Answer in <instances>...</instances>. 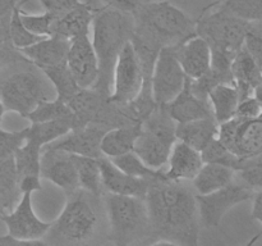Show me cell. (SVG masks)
Wrapping results in <instances>:
<instances>
[{"label": "cell", "instance_id": "7c38bea8", "mask_svg": "<svg viewBox=\"0 0 262 246\" xmlns=\"http://www.w3.org/2000/svg\"><path fill=\"white\" fill-rule=\"evenodd\" d=\"M219 140L241 159L262 154V115L255 119L234 117L219 127Z\"/></svg>", "mask_w": 262, "mask_h": 246}, {"label": "cell", "instance_id": "30bf717a", "mask_svg": "<svg viewBox=\"0 0 262 246\" xmlns=\"http://www.w3.org/2000/svg\"><path fill=\"white\" fill-rule=\"evenodd\" d=\"M188 79L177 58L176 45L164 46L159 53L151 77V89L156 105H166L173 101L183 91Z\"/></svg>", "mask_w": 262, "mask_h": 246}, {"label": "cell", "instance_id": "44dd1931", "mask_svg": "<svg viewBox=\"0 0 262 246\" xmlns=\"http://www.w3.org/2000/svg\"><path fill=\"white\" fill-rule=\"evenodd\" d=\"M169 114L177 123H188L204 118L214 117L211 105L207 100L197 96L191 87V78L187 82L183 91L171 102L165 105Z\"/></svg>", "mask_w": 262, "mask_h": 246}, {"label": "cell", "instance_id": "8d00e7d4", "mask_svg": "<svg viewBox=\"0 0 262 246\" xmlns=\"http://www.w3.org/2000/svg\"><path fill=\"white\" fill-rule=\"evenodd\" d=\"M20 19L28 31L41 37H49L53 36L54 25L58 17L48 10L42 14H27L20 9Z\"/></svg>", "mask_w": 262, "mask_h": 246}, {"label": "cell", "instance_id": "9c48e42d", "mask_svg": "<svg viewBox=\"0 0 262 246\" xmlns=\"http://www.w3.org/2000/svg\"><path fill=\"white\" fill-rule=\"evenodd\" d=\"M97 224V215L86 196L73 195L68 199L51 230L69 242L90 240Z\"/></svg>", "mask_w": 262, "mask_h": 246}, {"label": "cell", "instance_id": "8992f818", "mask_svg": "<svg viewBox=\"0 0 262 246\" xmlns=\"http://www.w3.org/2000/svg\"><path fill=\"white\" fill-rule=\"evenodd\" d=\"M45 100H49L45 85L33 72H15L3 81V112H15L27 119L38 104Z\"/></svg>", "mask_w": 262, "mask_h": 246}, {"label": "cell", "instance_id": "7dc6e473", "mask_svg": "<svg viewBox=\"0 0 262 246\" xmlns=\"http://www.w3.org/2000/svg\"><path fill=\"white\" fill-rule=\"evenodd\" d=\"M142 4H147V3H154V2H160V0H140Z\"/></svg>", "mask_w": 262, "mask_h": 246}, {"label": "cell", "instance_id": "3957f363", "mask_svg": "<svg viewBox=\"0 0 262 246\" xmlns=\"http://www.w3.org/2000/svg\"><path fill=\"white\" fill-rule=\"evenodd\" d=\"M135 18L136 33L160 48L178 45L197 33V23L168 0L142 4Z\"/></svg>", "mask_w": 262, "mask_h": 246}, {"label": "cell", "instance_id": "f546056e", "mask_svg": "<svg viewBox=\"0 0 262 246\" xmlns=\"http://www.w3.org/2000/svg\"><path fill=\"white\" fill-rule=\"evenodd\" d=\"M77 171H78L79 187L86 190L90 194L99 196L101 195L104 184H102V172L100 158H91V156L74 155Z\"/></svg>", "mask_w": 262, "mask_h": 246}, {"label": "cell", "instance_id": "f35d334b", "mask_svg": "<svg viewBox=\"0 0 262 246\" xmlns=\"http://www.w3.org/2000/svg\"><path fill=\"white\" fill-rule=\"evenodd\" d=\"M27 142V127L20 131L0 130V158L14 155Z\"/></svg>", "mask_w": 262, "mask_h": 246}, {"label": "cell", "instance_id": "e0dca14e", "mask_svg": "<svg viewBox=\"0 0 262 246\" xmlns=\"http://www.w3.org/2000/svg\"><path fill=\"white\" fill-rule=\"evenodd\" d=\"M177 58L188 78L199 79L211 71L212 50L207 40L194 35L176 45Z\"/></svg>", "mask_w": 262, "mask_h": 246}, {"label": "cell", "instance_id": "4fadbf2b", "mask_svg": "<svg viewBox=\"0 0 262 246\" xmlns=\"http://www.w3.org/2000/svg\"><path fill=\"white\" fill-rule=\"evenodd\" d=\"M67 66L82 89L90 90L96 86L100 77V63L89 35L71 40Z\"/></svg>", "mask_w": 262, "mask_h": 246}, {"label": "cell", "instance_id": "d590c367", "mask_svg": "<svg viewBox=\"0 0 262 246\" xmlns=\"http://www.w3.org/2000/svg\"><path fill=\"white\" fill-rule=\"evenodd\" d=\"M202 158H204L205 163H216L223 164V166L230 167V168L239 171L241 166H242L243 159L238 158L233 151H230L219 137L212 140L204 150L201 151Z\"/></svg>", "mask_w": 262, "mask_h": 246}, {"label": "cell", "instance_id": "ba28073f", "mask_svg": "<svg viewBox=\"0 0 262 246\" xmlns=\"http://www.w3.org/2000/svg\"><path fill=\"white\" fill-rule=\"evenodd\" d=\"M146 82L145 71L132 41L124 46L118 58L113 76L112 95L109 101L120 107H128L141 95Z\"/></svg>", "mask_w": 262, "mask_h": 246}, {"label": "cell", "instance_id": "5bb4252c", "mask_svg": "<svg viewBox=\"0 0 262 246\" xmlns=\"http://www.w3.org/2000/svg\"><path fill=\"white\" fill-rule=\"evenodd\" d=\"M2 220L7 225L8 235L20 240L41 238L53 228V223L43 222L36 215L31 192L22 195L18 205L12 212L2 214Z\"/></svg>", "mask_w": 262, "mask_h": 246}, {"label": "cell", "instance_id": "c3c4849f", "mask_svg": "<svg viewBox=\"0 0 262 246\" xmlns=\"http://www.w3.org/2000/svg\"><path fill=\"white\" fill-rule=\"evenodd\" d=\"M222 2H224V0H219V3H222ZM219 3H216V4H219Z\"/></svg>", "mask_w": 262, "mask_h": 246}, {"label": "cell", "instance_id": "e575fe53", "mask_svg": "<svg viewBox=\"0 0 262 246\" xmlns=\"http://www.w3.org/2000/svg\"><path fill=\"white\" fill-rule=\"evenodd\" d=\"M220 8L250 23L262 20V0H224Z\"/></svg>", "mask_w": 262, "mask_h": 246}, {"label": "cell", "instance_id": "d6986e66", "mask_svg": "<svg viewBox=\"0 0 262 246\" xmlns=\"http://www.w3.org/2000/svg\"><path fill=\"white\" fill-rule=\"evenodd\" d=\"M69 49L71 40L63 36L53 35L18 51L25 56L26 60L42 69L67 63Z\"/></svg>", "mask_w": 262, "mask_h": 246}, {"label": "cell", "instance_id": "8fae6325", "mask_svg": "<svg viewBox=\"0 0 262 246\" xmlns=\"http://www.w3.org/2000/svg\"><path fill=\"white\" fill-rule=\"evenodd\" d=\"M255 190L246 183L228 184L211 194H197L196 200L199 205L200 220L206 228H215L222 222L223 217L235 205L252 199Z\"/></svg>", "mask_w": 262, "mask_h": 246}, {"label": "cell", "instance_id": "d6a6232c", "mask_svg": "<svg viewBox=\"0 0 262 246\" xmlns=\"http://www.w3.org/2000/svg\"><path fill=\"white\" fill-rule=\"evenodd\" d=\"M42 151V146L31 140H27L19 150L15 151L14 160L19 179L27 176H41Z\"/></svg>", "mask_w": 262, "mask_h": 246}, {"label": "cell", "instance_id": "277c9868", "mask_svg": "<svg viewBox=\"0 0 262 246\" xmlns=\"http://www.w3.org/2000/svg\"><path fill=\"white\" fill-rule=\"evenodd\" d=\"M178 123L169 114L165 105H159L142 120V132L133 151L154 169H161L170 158L177 137Z\"/></svg>", "mask_w": 262, "mask_h": 246}, {"label": "cell", "instance_id": "7bdbcfd3", "mask_svg": "<svg viewBox=\"0 0 262 246\" xmlns=\"http://www.w3.org/2000/svg\"><path fill=\"white\" fill-rule=\"evenodd\" d=\"M41 176H27L23 177V178L19 179V186L22 194H26V192H33L41 191L42 190V184H41Z\"/></svg>", "mask_w": 262, "mask_h": 246}, {"label": "cell", "instance_id": "7a4b0ae2", "mask_svg": "<svg viewBox=\"0 0 262 246\" xmlns=\"http://www.w3.org/2000/svg\"><path fill=\"white\" fill-rule=\"evenodd\" d=\"M136 32L133 14L112 7L100 8L92 22V44L100 63V77L95 91L109 99L112 95L113 76L120 53Z\"/></svg>", "mask_w": 262, "mask_h": 246}, {"label": "cell", "instance_id": "ab89813d", "mask_svg": "<svg viewBox=\"0 0 262 246\" xmlns=\"http://www.w3.org/2000/svg\"><path fill=\"white\" fill-rule=\"evenodd\" d=\"M262 115V100L256 95L241 100L235 117L242 119H255Z\"/></svg>", "mask_w": 262, "mask_h": 246}, {"label": "cell", "instance_id": "7402d4cb", "mask_svg": "<svg viewBox=\"0 0 262 246\" xmlns=\"http://www.w3.org/2000/svg\"><path fill=\"white\" fill-rule=\"evenodd\" d=\"M99 9L100 8L95 7L91 3L82 2L55 20L53 35L63 36L68 40H73L78 36L90 35L95 14Z\"/></svg>", "mask_w": 262, "mask_h": 246}, {"label": "cell", "instance_id": "d4e9b609", "mask_svg": "<svg viewBox=\"0 0 262 246\" xmlns=\"http://www.w3.org/2000/svg\"><path fill=\"white\" fill-rule=\"evenodd\" d=\"M219 127L220 125L214 117L179 123L177 127V137L179 141L202 151L212 140L219 137Z\"/></svg>", "mask_w": 262, "mask_h": 246}, {"label": "cell", "instance_id": "ac0fdd59", "mask_svg": "<svg viewBox=\"0 0 262 246\" xmlns=\"http://www.w3.org/2000/svg\"><path fill=\"white\" fill-rule=\"evenodd\" d=\"M100 164L102 172V184L107 192L146 199L150 186L154 183L152 181L125 173L106 156L100 158Z\"/></svg>", "mask_w": 262, "mask_h": 246}, {"label": "cell", "instance_id": "1f68e13d", "mask_svg": "<svg viewBox=\"0 0 262 246\" xmlns=\"http://www.w3.org/2000/svg\"><path fill=\"white\" fill-rule=\"evenodd\" d=\"M112 161L118 168L122 169L125 173L130 174V176L138 177V178L150 179L152 182L169 181L165 176V172L148 167L135 151H130V153L124 154V155L113 158Z\"/></svg>", "mask_w": 262, "mask_h": 246}, {"label": "cell", "instance_id": "6da1fadb", "mask_svg": "<svg viewBox=\"0 0 262 246\" xmlns=\"http://www.w3.org/2000/svg\"><path fill=\"white\" fill-rule=\"evenodd\" d=\"M145 201L154 235L179 246H199V205L188 187L176 181H156Z\"/></svg>", "mask_w": 262, "mask_h": 246}, {"label": "cell", "instance_id": "603a6c76", "mask_svg": "<svg viewBox=\"0 0 262 246\" xmlns=\"http://www.w3.org/2000/svg\"><path fill=\"white\" fill-rule=\"evenodd\" d=\"M232 74L242 100L255 95L256 89L260 86L262 81V68L245 48L241 49L234 58Z\"/></svg>", "mask_w": 262, "mask_h": 246}, {"label": "cell", "instance_id": "bcb514c9", "mask_svg": "<svg viewBox=\"0 0 262 246\" xmlns=\"http://www.w3.org/2000/svg\"><path fill=\"white\" fill-rule=\"evenodd\" d=\"M255 95H256V96L258 97V99H261V100H262V81H261V85H260V86H258L257 89H256Z\"/></svg>", "mask_w": 262, "mask_h": 246}, {"label": "cell", "instance_id": "74e56055", "mask_svg": "<svg viewBox=\"0 0 262 246\" xmlns=\"http://www.w3.org/2000/svg\"><path fill=\"white\" fill-rule=\"evenodd\" d=\"M243 183L252 190L262 189V154L243 159L241 169L237 172Z\"/></svg>", "mask_w": 262, "mask_h": 246}, {"label": "cell", "instance_id": "52a82bcc", "mask_svg": "<svg viewBox=\"0 0 262 246\" xmlns=\"http://www.w3.org/2000/svg\"><path fill=\"white\" fill-rule=\"evenodd\" d=\"M251 25L252 23L234 17L220 8L197 22L196 32L207 40L211 49L239 53Z\"/></svg>", "mask_w": 262, "mask_h": 246}, {"label": "cell", "instance_id": "83f0119b", "mask_svg": "<svg viewBox=\"0 0 262 246\" xmlns=\"http://www.w3.org/2000/svg\"><path fill=\"white\" fill-rule=\"evenodd\" d=\"M235 176L237 171L230 167L216 163H205L192 183L199 194L206 195L233 183Z\"/></svg>", "mask_w": 262, "mask_h": 246}, {"label": "cell", "instance_id": "b9f144b4", "mask_svg": "<svg viewBox=\"0 0 262 246\" xmlns=\"http://www.w3.org/2000/svg\"><path fill=\"white\" fill-rule=\"evenodd\" d=\"M0 246H50L41 238L36 240H20L10 235H4L0 237Z\"/></svg>", "mask_w": 262, "mask_h": 246}, {"label": "cell", "instance_id": "f6af8a7d", "mask_svg": "<svg viewBox=\"0 0 262 246\" xmlns=\"http://www.w3.org/2000/svg\"><path fill=\"white\" fill-rule=\"evenodd\" d=\"M150 246H179L178 243L176 242H171V241H168V240H160L158 241V242L152 243V245Z\"/></svg>", "mask_w": 262, "mask_h": 246}, {"label": "cell", "instance_id": "836d02e7", "mask_svg": "<svg viewBox=\"0 0 262 246\" xmlns=\"http://www.w3.org/2000/svg\"><path fill=\"white\" fill-rule=\"evenodd\" d=\"M72 117H76V114H74L71 105L55 97L54 100H45L41 104H38V107L28 115L27 119L31 123H41Z\"/></svg>", "mask_w": 262, "mask_h": 246}, {"label": "cell", "instance_id": "5b68a950", "mask_svg": "<svg viewBox=\"0 0 262 246\" xmlns=\"http://www.w3.org/2000/svg\"><path fill=\"white\" fill-rule=\"evenodd\" d=\"M105 207L114 246H128L148 225L147 205L143 199L107 192Z\"/></svg>", "mask_w": 262, "mask_h": 246}, {"label": "cell", "instance_id": "f1b7e54d", "mask_svg": "<svg viewBox=\"0 0 262 246\" xmlns=\"http://www.w3.org/2000/svg\"><path fill=\"white\" fill-rule=\"evenodd\" d=\"M79 127L77 117L63 119L48 120L41 123H31L27 127V140L38 144L42 148L53 144L54 141L68 135L72 130Z\"/></svg>", "mask_w": 262, "mask_h": 246}, {"label": "cell", "instance_id": "60d3db41", "mask_svg": "<svg viewBox=\"0 0 262 246\" xmlns=\"http://www.w3.org/2000/svg\"><path fill=\"white\" fill-rule=\"evenodd\" d=\"M40 2L48 12L53 13L58 18L82 3L81 0H40Z\"/></svg>", "mask_w": 262, "mask_h": 246}, {"label": "cell", "instance_id": "4316f807", "mask_svg": "<svg viewBox=\"0 0 262 246\" xmlns=\"http://www.w3.org/2000/svg\"><path fill=\"white\" fill-rule=\"evenodd\" d=\"M241 100L239 90L233 84H219L210 91L209 102L219 125L235 117Z\"/></svg>", "mask_w": 262, "mask_h": 246}, {"label": "cell", "instance_id": "4dcf8cb0", "mask_svg": "<svg viewBox=\"0 0 262 246\" xmlns=\"http://www.w3.org/2000/svg\"><path fill=\"white\" fill-rule=\"evenodd\" d=\"M41 71L45 73V76L50 79L51 84L55 87L56 97L68 104L77 94L83 90L77 84L67 63L55 67H48V68H42Z\"/></svg>", "mask_w": 262, "mask_h": 246}, {"label": "cell", "instance_id": "cb8c5ba5", "mask_svg": "<svg viewBox=\"0 0 262 246\" xmlns=\"http://www.w3.org/2000/svg\"><path fill=\"white\" fill-rule=\"evenodd\" d=\"M141 132H142V122L110 128L102 138V155L113 159L133 151L136 141L140 137Z\"/></svg>", "mask_w": 262, "mask_h": 246}, {"label": "cell", "instance_id": "ee69618b", "mask_svg": "<svg viewBox=\"0 0 262 246\" xmlns=\"http://www.w3.org/2000/svg\"><path fill=\"white\" fill-rule=\"evenodd\" d=\"M252 219L257 220L262 225V189L258 190L253 195V205H252Z\"/></svg>", "mask_w": 262, "mask_h": 246}, {"label": "cell", "instance_id": "2e32d148", "mask_svg": "<svg viewBox=\"0 0 262 246\" xmlns=\"http://www.w3.org/2000/svg\"><path fill=\"white\" fill-rule=\"evenodd\" d=\"M41 176L71 194L79 187L78 171L73 154L66 151L43 148Z\"/></svg>", "mask_w": 262, "mask_h": 246}, {"label": "cell", "instance_id": "9a60e30c", "mask_svg": "<svg viewBox=\"0 0 262 246\" xmlns=\"http://www.w3.org/2000/svg\"><path fill=\"white\" fill-rule=\"evenodd\" d=\"M107 131L109 130H106L101 123H87L81 127L74 128L68 135L54 141L53 144H49L45 148L66 151L74 155L99 159L104 156L101 151V142Z\"/></svg>", "mask_w": 262, "mask_h": 246}, {"label": "cell", "instance_id": "484cf974", "mask_svg": "<svg viewBox=\"0 0 262 246\" xmlns=\"http://www.w3.org/2000/svg\"><path fill=\"white\" fill-rule=\"evenodd\" d=\"M14 155L0 158V205L2 214L10 213L22 197Z\"/></svg>", "mask_w": 262, "mask_h": 246}, {"label": "cell", "instance_id": "ffe728a7", "mask_svg": "<svg viewBox=\"0 0 262 246\" xmlns=\"http://www.w3.org/2000/svg\"><path fill=\"white\" fill-rule=\"evenodd\" d=\"M204 164L201 151L178 140L171 150L165 176L169 181H193Z\"/></svg>", "mask_w": 262, "mask_h": 246}]
</instances>
